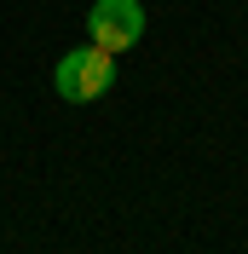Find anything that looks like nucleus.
I'll return each mask as SVG.
<instances>
[{
  "label": "nucleus",
  "mask_w": 248,
  "mask_h": 254,
  "mask_svg": "<svg viewBox=\"0 0 248 254\" xmlns=\"http://www.w3.org/2000/svg\"><path fill=\"white\" fill-rule=\"evenodd\" d=\"M87 35H93V47H104V52L139 47L144 6H139V0H93V12H87Z\"/></svg>",
  "instance_id": "f03ea898"
},
{
  "label": "nucleus",
  "mask_w": 248,
  "mask_h": 254,
  "mask_svg": "<svg viewBox=\"0 0 248 254\" xmlns=\"http://www.w3.org/2000/svg\"><path fill=\"white\" fill-rule=\"evenodd\" d=\"M52 87H58L63 104H93L116 87V52L104 47H75L52 64Z\"/></svg>",
  "instance_id": "f257e3e1"
}]
</instances>
